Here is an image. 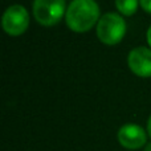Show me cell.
Wrapping results in <instances>:
<instances>
[{"instance_id":"8","label":"cell","mask_w":151,"mask_h":151,"mask_svg":"<svg viewBox=\"0 0 151 151\" xmlns=\"http://www.w3.org/2000/svg\"><path fill=\"white\" fill-rule=\"evenodd\" d=\"M139 4L143 8L145 12L151 13V0H139Z\"/></svg>"},{"instance_id":"6","label":"cell","mask_w":151,"mask_h":151,"mask_svg":"<svg viewBox=\"0 0 151 151\" xmlns=\"http://www.w3.org/2000/svg\"><path fill=\"white\" fill-rule=\"evenodd\" d=\"M118 141L125 149L137 150L146 143V133L141 126L135 123H127L118 131Z\"/></svg>"},{"instance_id":"7","label":"cell","mask_w":151,"mask_h":151,"mask_svg":"<svg viewBox=\"0 0 151 151\" xmlns=\"http://www.w3.org/2000/svg\"><path fill=\"white\" fill-rule=\"evenodd\" d=\"M115 7L122 15L131 16L138 9V0H115Z\"/></svg>"},{"instance_id":"3","label":"cell","mask_w":151,"mask_h":151,"mask_svg":"<svg viewBox=\"0 0 151 151\" xmlns=\"http://www.w3.org/2000/svg\"><path fill=\"white\" fill-rule=\"evenodd\" d=\"M66 13L65 0H35L33 16L44 27L56 25Z\"/></svg>"},{"instance_id":"9","label":"cell","mask_w":151,"mask_h":151,"mask_svg":"<svg viewBox=\"0 0 151 151\" xmlns=\"http://www.w3.org/2000/svg\"><path fill=\"white\" fill-rule=\"evenodd\" d=\"M146 37H147V42H149V45L151 47V27L149 28V31H147V33H146Z\"/></svg>"},{"instance_id":"10","label":"cell","mask_w":151,"mask_h":151,"mask_svg":"<svg viewBox=\"0 0 151 151\" xmlns=\"http://www.w3.org/2000/svg\"><path fill=\"white\" fill-rule=\"evenodd\" d=\"M147 131H149V135H150V138H151V115H150L149 121H147Z\"/></svg>"},{"instance_id":"2","label":"cell","mask_w":151,"mask_h":151,"mask_svg":"<svg viewBox=\"0 0 151 151\" xmlns=\"http://www.w3.org/2000/svg\"><path fill=\"white\" fill-rule=\"evenodd\" d=\"M126 33V23L118 13L109 12L101 16L97 23V36L106 45H115Z\"/></svg>"},{"instance_id":"5","label":"cell","mask_w":151,"mask_h":151,"mask_svg":"<svg viewBox=\"0 0 151 151\" xmlns=\"http://www.w3.org/2000/svg\"><path fill=\"white\" fill-rule=\"evenodd\" d=\"M129 68L139 77H151V50L146 47H138L130 50L127 57Z\"/></svg>"},{"instance_id":"11","label":"cell","mask_w":151,"mask_h":151,"mask_svg":"<svg viewBox=\"0 0 151 151\" xmlns=\"http://www.w3.org/2000/svg\"><path fill=\"white\" fill-rule=\"evenodd\" d=\"M145 151H151V143H149L146 147H145Z\"/></svg>"},{"instance_id":"1","label":"cell","mask_w":151,"mask_h":151,"mask_svg":"<svg viewBox=\"0 0 151 151\" xmlns=\"http://www.w3.org/2000/svg\"><path fill=\"white\" fill-rule=\"evenodd\" d=\"M99 19V7L94 0H73L66 8L65 20L73 32L90 31Z\"/></svg>"},{"instance_id":"4","label":"cell","mask_w":151,"mask_h":151,"mask_svg":"<svg viewBox=\"0 0 151 151\" xmlns=\"http://www.w3.org/2000/svg\"><path fill=\"white\" fill-rule=\"evenodd\" d=\"M1 25L5 33L11 36H20L28 29L29 13L23 5H11L5 9L1 19Z\"/></svg>"}]
</instances>
